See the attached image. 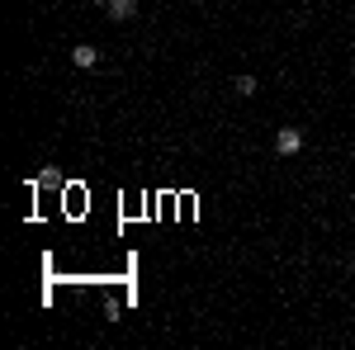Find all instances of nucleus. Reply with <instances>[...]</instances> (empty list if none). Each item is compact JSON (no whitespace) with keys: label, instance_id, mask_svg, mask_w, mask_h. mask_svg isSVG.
I'll use <instances>...</instances> for the list:
<instances>
[{"label":"nucleus","instance_id":"f257e3e1","mask_svg":"<svg viewBox=\"0 0 355 350\" xmlns=\"http://www.w3.org/2000/svg\"><path fill=\"white\" fill-rule=\"evenodd\" d=\"M275 152H279V157H299L303 152V128H279V133H275Z\"/></svg>","mask_w":355,"mask_h":350},{"label":"nucleus","instance_id":"f03ea898","mask_svg":"<svg viewBox=\"0 0 355 350\" xmlns=\"http://www.w3.org/2000/svg\"><path fill=\"white\" fill-rule=\"evenodd\" d=\"M105 15H110L114 24H128V19L137 15V0H110V5H105Z\"/></svg>","mask_w":355,"mask_h":350},{"label":"nucleus","instance_id":"7ed1b4c3","mask_svg":"<svg viewBox=\"0 0 355 350\" xmlns=\"http://www.w3.org/2000/svg\"><path fill=\"white\" fill-rule=\"evenodd\" d=\"M71 62H76L81 71H90V67H100V48H90V43H76V48H71Z\"/></svg>","mask_w":355,"mask_h":350},{"label":"nucleus","instance_id":"20e7f679","mask_svg":"<svg viewBox=\"0 0 355 350\" xmlns=\"http://www.w3.org/2000/svg\"><path fill=\"white\" fill-rule=\"evenodd\" d=\"M232 95H242V100H251V95H256V76H237V81H232Z\"/></svg>","mask_w":355,"mask_h":350},{"label":"nucleus","instance_id":"39448f33","mask_svg":"<svg viewBox=\"0 0 355 350\" xmlns=\"http://www.w3.org/2000/svg\"><path fill=\"white\" fill-rule=\"evenodd\" d=\"M90 5H100V10H105V5H110V0H90Z\"/></svg>","mask_w":355,"mask_h":350}]
</instances>
